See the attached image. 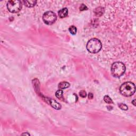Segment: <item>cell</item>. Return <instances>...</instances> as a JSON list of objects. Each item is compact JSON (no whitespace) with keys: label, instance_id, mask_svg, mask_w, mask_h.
I'll use <instances>...</instances> for the list:
<instances>
[{"label":"cell","instance_id":"ac0fdd59","mask_svg":"<svg viewBox=\"0 0 136 136\" xmlns=\"http://www.w3.org/2000/svg\"><path fill=\"white\" fill-rule=\"evenodd\" d=\"M135 101H136V100H133V101H132V103L133 104H134V106H136Z\"/></svg>","mask_w":136,"mask_h":136},{"label":"cell","instance_id":"7a4b0ae2","mask_svg":"<svg viewBox=\"0 0 136 136\" xmlns=\"http://www.w3.org/2000/svg\"><path fill=\"white\" fill-rule=\"evenodd\" d=\"M102 43L97 38H92L88 42L86 48L89 52L93 53H97L102 49Z\"/></svg>","mask_w":136,"mask_h":136},{"label":"cell","instance_id":"e0dca14e","mask_svg":"<svg viewBox=\"0 0 136 136\" xmlns=\"http://www.w3.org/2000/svg\"><path fill=\"white\" fill-rule=\"evenodd\" d=\"M88 97H89V99H92V98H93V94H92V93H89Z\"/></svg>","mask_w":136,"mask_h":136},{"label":"cell","instance_id":"6da1fadb","mask_svg":"<svg viewBox=\"0 0 136 136\" xmlns=\"http://www.w3.org/2000/svg\"><path fill=\"white\" fill-rule=\"evenodd\" d=\"M120 91L121 94L124 96H131L135 94L136 91L135 85L131 82H126L121 86Z\"/></svg>","mask_w":136,"mask_h":136},{"label":"cell","instance_id":"4fadbf2b","mask_svg":"<svg viewBox=\"0 0 136 136\" xmlns=\"http://www.w3.org/2000/svg\"><path fill=\"white\" fill-rule=\"evenodd\" d=\"M104 100L106 103H107L108 104H113V100H112L111 98L107 95H106L104 97Z\"/></svg>","mask_w":136,"mask_h":136},{"label":"cell","instance_id":"9a60e30c","mask_svg":"<svg viewBox=\"0 0 136 136\" xmlns=\"http://www.w3.org/2000/svg\"><path fill=\"white\" fill-rule=\"evenodd\" d=\"M79 95L82 98H85L87 96V93L85 90H81L79 92Z\"/></svg>","mask_w":136,"mask_h":136},{"label":"cell","instance_id":"5b68a950","mask_svg":"<svg viewBox=\"0 0 136 136\" xmlns=\"http://www.w3.org/2000/svg\"><path fill=\"white\" fill-rule=\"evenodd\" d=\"M57 19V15L53 11L45 12L43 15V20L45 24L47 25H51L54 23Z\"/></svg>","mask_w":136,"mask_h":136},{"label":"cell","instance_id":"277c9868","mask_svg":"<svg viewBox=\"0 0 136 136\" xmlns=\"http://www.w3.org/2000/svg\"><path fill=\"white\" fill-rule=\"evenodd\" d=\"M22 7V3L20 1H10L7 3V10L13 13H18Z\"/></svg>","mask_w":136,"mask_h":136},{"label":"cell","instance_id":"8fae6325","mask_svg":"<svg viewBox=\"0 0 136 136\" xmlns=\"http://www.w3.org/2000/svg\"><path fill=\"white\" fill-rule=\"evenodd\" d=\"M69 31L72 35H76L77 31V29L75 26H71L69 28Z\"/></svg>","mask_w":136,"mask_h":136},{"label":"cell","instance_id":"5bb4252c","mask_svg":"<svg viewBox=\"0 0 136 136\" xmlns=\"http://www.w3.org/2000/svg\"><path fill=\"white\" fill-rule=\"evenodd\" d=\"M119 107L122 110L127 111L128 110V107L127 105L125 104L120 103V104H119Z\"/></svg>","mask_w":136,"mask_h":136},{"label":"cell","instance_id":"30bf717a","mask_svg":"<svg viewBox=\"0 0 136 136\" xmlns=\"http://www.w3.org/2000/svg\"><path fill=\"white\" fill-rule=\"evenodd\" d=\"M23 2L26 7H32L35 5L37 3V1H31V0H30V1H23Z\"/></svg>","mask_w":136,"mask_h":136},{"label":"cell","instance_id":"9c48e42d","mask_svg":"<svg viewBox=\"0 0 136 136\" xmlns=\"http://www.w3.org/2000/svg\"><path fill=\"white\" fill-rule=\"evenodd\" d=\"M70 86V84H69V82L66 81H63L60 82V83L58 84V88L60 89H64L67 88H69Z\"/></svg>","mask_w":136,"mask_h":136},{"label":"cell","instance_id":"52a82bcc","mask_svg":"<svg viewBox=\"0 0 136 136\" xmlns=\"http://www.w3.org/2000/svg\"><path fill=\"white\" fill-rule=\"evenodd\" d=\"M58 16L61 18H63L67 17L68 15V9L66 7L63 8V9L58 11Z\"/></svg>","mask_w":136,"mask_h":136},{"label":"cell","instance_id":"3957f363","mask_svg":"<svg viewBox=\"0 0 136 136\" xmlns=\"http://www.w3.org/2000/svg\"><path fill=\"white\" fill-rule=\"evenodd\" d=\"M126 71V66L121 62H116L112 64L111 66V72L112 75L119 78L123 75Z\"/></svg>","mask_w":136,"mask_h":136},{"label":"cell","instance_id":"7c38bea8","mask_svg":"<svg viewBox=\"0 0 136 136\" xmlns=\"http://www.w3.org/2000/svg\"><path fill=\"white\" fill-rule=\"evenodd\" d=\"M63 91L62 90H58L55 93V96L58 99H61L63 97Z\"/></svg>","mask_w":136,"mask_h":136},{"label":"cell","instance_id":"ba28073f","mask_svg":"<svg viewBox=\"0 0 136 136\" xmlns=\"http://www.w3.org/2000/svg\"><path fill=\"white\" fill-rule=\"evenodd\" d=\"M94 12L96 15L98 16V17H100V16L102 15L103 14V13L104 12V7H98L96 8L94 11Z\"/></svg>","mask_w":136,"mask_h":136},{"label":"cell","instance_id":"d6986e66","mask_svg":"<svg viewBox=\"0 0 136 136\" xmlns=\"http://www.w3.org/2000/svg\"><path fill=\"white\" fill-rule=\"evenodd\" d=\"M22 135H28V136H29V135H30V134H28V133H24V134H22Z\"/></svg>","mask_w":136,"mask_h":136},{"label":"cell","instance_id":"8992f818","mask_svg":"<svg viewBox=\"0 0 136 136\" xmlns=\"http://www.w3.org/2000/svg\"><path fill=\"white\" fill-rule=\"evenodd\" d=\"M49 103L53 108L56 110H60L61 108V105L60 103H57V101L54 100H49Z\"/></svg>","mask_w":136,"mask_h":136},{"label":"cell","instance_id":"2e32d148","mask_svg":"<svg viewBox=\"0 0 136 136\" xmlns=\"http://www.w3.org/2000/svg\"><path fill=\"white\" fill-rule=\"evenodd\" d=\"M80 10L81 11H85V10H87L88 9V8L84 4H82L81 5H80Z\"/></svg>","mask_w":136,"mask_h":136}]
</instances>
